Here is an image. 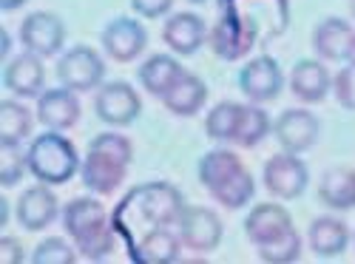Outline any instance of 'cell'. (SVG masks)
<instances>
[{
	"mask_svg": "<svg viewBox=\"0 0 355 264\" xmlns=\"http://www.w3.org/2000/svg\"><path fill=\"white\" fill-rule=\"evenodd\" d=\"M63 225L69 236L74 239V247L88 261H100L114 250V230L105 208L97 199L92 196L71 199L63 211Z\"/></svg>",
	"mask_w": 355,
	"mask_h": 264,
	"instance_id": "cell-1",
	"label": "cell"
},
{
	"mask_svg": "<svg viewBox=\"0 0 355 264\" xmlns=\"http://www.w3.org/2000/svg\"><path fill=\"white\" fill-rule=\"evenodd\" d=\"M26 157H28V173L46 185H66L83 165L74 142L60 131H46L43 137H35Z\"/></svg>",
	"mask_w": 355,
	"mask_h": 264,
	"instance_id": "cell-2",
	"label": "cell"
},
{
	"mask_svg": "<svg viewBox=\"0 0 355 264\" xmlns=\"http://www.w3.org/2000/svg\"><path fill=\"white\" fill-rule=\"evenodd\" d=\"M103 77H105V63L92 46H74L57 63V80H60L63 88H71V91H94L103 82Z\"/></svg>",
	"mask_w": 355,
	"mask_h": 264,
	"instance_id": "cell-3",
	"label": "cell"
},
{
	"mask_svg": "<svg viewBox=\"0 0 355 264\" xmlns=\"http://www.w3.org/2000/svg\"><path fill=\"white\" fill-rule=\"evenodd\" d=\"M137 199V208L139 216L151 225V227H171L176 225L180 213L185 211V199L182 193L176 191L168 182H151V185H142L131 193Z\"/></svg>",
	"mask_w": 355,
	"mask_h": 264,
	"instance_id": "cell-4",
	"label": "cell"
},
{
	"mask_svg": "<svg viewBox=\"0 0 355 264\" xmlns=\"http://www.w3.org/2000/svg\"><path fill=\"white\" fill-rule=\"evenodd\" d=\"M261 182L276 199H299L310 182V170L299 154H276L264 162Z\"/></svg>",
	"mask_w": 355,
	"mask_h": 264,
	"instance_id": "cell-5",
	"label": "cell"
},
{
	"mask_svg": "<svg viewBox=\"0 0 355 264\" xmlns=\"http://www.w3.org/2000/svg\"><path fill=\"white\" fill-rule=\"evenodd\" d=\"M176 233L188 250L211 253L222 242V219L211 208H199V204H185V211L176 219Z\"/></svg>",
	"mask_w": 355,
	"mask_h": 264,
	"instance_id": "cell-6",
	"label": "cell"
},
{
	"mask_svg": "<svg viewBox=\"0 0 355 264\" xmlns=\"http://www.w3.org/2000/svg\"><path fill=\"white\" fill-rule=\"evenodd\" d=\"M94 111H97V116L105 125L125 128V125H131L139 116L142 100H139V94L134 91L128 82L114 80V82L100 85V91L94 97Z\"/></svg>",
	"mask_w": 355,
	"mask_h": 264,
	"instance_id": "cell-7",
	"label": "cell"
},
{
	"mask_svg": "<svg viewBox=\"0 0 355 264\" xmlns=\"http://www.w3.org/2000/svg\"><path fill=\"white\" fill-rule=\"evenodd\" d=\"M20 43L37 57H54L66 43V26L51 12H32L20 23Z\"/></svg>",
	"mask_w": 355,
	"mask_h": 264,
	"instance_id": "cell-8",
	"label": "cell"
},
{
	"mask_svg": "<svg viewBox=\"0 0 355 264\" xmlns=\"http://www.w3.org/2000/svg\"><path fill=\"white\" fill-rule=\"evenodd\" d=\"M273 134L287 154H304L318 142L321 123L307 108H287L273 123Z\"/></svg>",
	"mask_w": 355,
	"mask_h": 264,
	"instance_id": "cell-9",
	"label": "cell"
},
{
	"mask_svg": "<svg viewBox=\"0 0 355 264\" xmlns=\"http://www.w3.org/2000/svg\"><path fill=\"white\" fill-rule=\"evenodd\" d=\"M284 85V74L279 69V63L268 54H259L239 71V88L245 91V97L250 103H270L282 94Z\"/></svg>",
	"mask_w": 355,
	"mask_h": 264,
	"instance_id": "cell-10",
	"label": "cell"
},
{
	"mask_svg": "<svg viewBox=\"0 0 355 264\" xmlns=\"http://www.w3.org/2000/svg\"><path fill=\"white\" fill-rule=\"evenodd\" d=\"M145 46H148V32L134 17H114L103 28V49L116 63L137 60V57L145 51Z\"/></svg>",
	"mask_w": 355,
	"mask_h": 264,
	"instance_id": "cell-11",
	"label": "cell"
},
{
	"mask_svg": "<svg viewBox=\"0 0 355 264\" xmlns=\"http://www.w3.org/2000/svg\"><path fill=\"white\" fill-rule=\"evenodd\" d=\"M125 173H128V162L116 159L114 154L97 151V148H88V154L80 165L83 185L92 193H100V196H108V193H114L116 188H120L125 182Z\"/></svg>",
	"mask_w": 355,
	"mask_h": 264,
	"instance_id": "cell-12",
	"label": "cell"
},
{
	"mask_svg": "<svg viewBox=\"0 0 355 264\" xmlns=\"http://www.w3.org/2000/svg\"><path fill=\"white\" fill-rule=\"evenodd\" d=\"M37 120L49 131H66L80 120V100L71 88H46L37 97Z\"/></svg>",
	"mask_w": 355,
	"mask_h": 264,
	"instance_id": "cell-13",
	"label": "cell"
},
{
	"mask_svg": "<svg viewBox=\"0 0 355 264\" xmlns=\"http://www.w3.org/2000/svg\"><path fill=\"white\" fill-rule=\"evenodd\" d=\"M208 37V26L205 20L193 12H180V15H171L168 23L162 26V40L173 54H182L191 57L199 51V46Z\"/></svg>",
	"mask_w": 355,
	"mask_h": 264,
	"instance_id": "cell-14",
	"label": "cell"
},
{
	"mask_svg": "<svg viewBox=\"0 0 355 264\" xmlns=\"http://www.w3.org/2000/svg\"><path fill=\"white\" fill-rule=\"evenodd\" d=\"M43 57L32 54V51H23L20 57L6 66L3 71V85L15 97H40L43 94V82H46V71H43Z\"/></svg>",
	"mask_w": 355,
	"mask_h": 264,
	"instance_id": "cell-15",
	"label": "cell"
},
{
	"mask_svg": "<svg viewBox=\"0 0 355 264\" xmlns=\"http://www.w3.org/2000/svg\"><path fill=\"white\" fill-rule=\"evenodd\" d=\"M57 211H60V204H57V196L46 188V182L23 191V196L17 199V222L32 233L49 227L57 219Z\"/></svg>",
	"mask_w": 355,
	"mask_h": 264,
	"instance_id": "cell-16",
	"label": "cell"
},
{
	"mask_svg": "<svg viewBox=\"0 0 355 264\" xmlns=\"http://www.w3.org/2000/svg\"><path fill=\"white\" fill-rule=\"evenodd\" d=\"M293 227L290 213L282 208V204H256V208L248 213L245 219V233L248 239L259 247V245H268L273 239H279L282 233H287Z\"/></svg>",
	"mask_w": 355,
	"mask_h": 264,
	"instance_id": "cell-17",
	"label": "cell"
},
{
	"mask_svg": "<svg viewBox=\"0 0 355 264\" xmlns=\"http://www.w3.org/2000/svg\"><path fill=\"white\" fill-rule=\"evenodd\" d=\"M330 85H333L330 71L324 69L321 60H299L290 74V91L307 105L321 103L330 94Z\"/></svg>",
	"mask_w": 355,
	"mask_h": 264,
	"instance_id": "cell-18",
	"label": "cell"
},
{
	"mask_svg": "<svg viewBox=\"0 0 355 264\" xmlns=\"http://www.w3.org/2000/svg\"><path fill=\"white\" fill-rule=\"evenodd\" d=\"M355 35V28L344 20V17H324L315 28H313V49L321 60H347V49L349 40Z\"/></svg>",
	"mask_w": 355,
	"mask_h": 264,
	"instance_id": "cell-19",
	"label": "cell"
},
{
	"mask_svg": "<svg viewBox=\"0 0 355 264\" xmlns=\"http://www.w3.org/2000/svg\"><path fill=\"white\" fill-rule=\"evenodd\" d=\"M205 100H208V85H205L202 77H196L191 71H182L180 80H176L165 91V97H162L165 108L171 114H176V116H193V114H199Z\"/></svg>",
	"mask_w": 355,
	"mask_h": 264,
	"instance_id": "cell-20",
	"label": "cell"
},
{
	"mask_svg": "<svg viewBox=\"0 0 355 264\" xmlns=\"http://www.w3.org/2000/svg\"><path fill=\"white\" fill-rule=\"evenodd\" d=\"M307 242H310V250L321 258H333L338 253L347 250L349 245V227L336 219V216H318L313 219L310 230H307Z\"/></svg>",
	"mask_w": 355,
	"mask_h": 264,
	"instance_id": "cell-21",
	"label": "cell"
},
{
	"mask_svg": "<svg viewBox=\"0 0 355 264\" xmlns=\"http://www.w3.org/2000/svg\"><path fill=\"white\" fill-rule=\"evenodd\" d=\"M318 199L333 211H352L355 208V168H330L324 170L318 182Z\"/></svg>",
	"mask_w": 355,
	"mask_h": 264,
	"instance_id": "cell-22",
	"label": "cell"
},
{
	"mask_svg": "<svg viewBox=\"0 0 355 264\" xmlns=\"http://www.w3.org/2000/svg\"><path fill=\"white\" fill-rule=\"evenodd\" d=\"M185 69L180 66V60L176 57H171V54H151L148 60L139 66V71H137V77H139V82H142V88L148 94H154V97H165V91L168 88L180 80V74H182Z\"/></svg>",
	"mask_w": 355,
	"mask_h": 264,
	"instance_id": "cell-23",
	"label": "cell"
},
{
	"mask_svg": "<svg viewBox=\"0 0 355 264\" xmlns=\"http://www.w3.org/2000/svg\"><path fill=\"white\" fill-rule=\"evenodd\" d=\"M180 247H182L180 233L168 227H151L137 247V258L145 264H171L180 258Z\"/></svg>",
	"mask_w": 355,
	"mask_h": 264,
	"instance_id": "cell-24",
	"label": "cell"
},
{
	"mask_svg": "<svg viewBox=\"0 0 355 264\" xmlns=\"http://www.w3.org/2000/svg\"><path fill=\"white\" fill-rule=\"evenodd\" d=\"M242 168H245L242 159L236 157L233 151H222V148L219 151H208L199 159V182H202V188L214 191Z\"/></svg>",
	"mask_w": 355,
	"mask_h": 264,
	"instance_id": "cell-25",
	"label": "cell"
},
{
	"mask_svg": "<svg viewBox=\"0 0 355 264\" xmlns=\"http://www.w3.org/2000/svg\"><path fill=\"white\" fill-rule=\"evenodd\" d=\"M242 103H233V100H222L211 108V114L205 116V134L216 142H233L236 128H239L242 120Z\"/></svg>",
	"mask_w": 355,
	"mask_h": 264,
	"instance_id": "cell-26",
	"label": "cell"
},
{
	"mask_svg": "<svg viewBox=\"0 0 355 264\" xmlns=\"http://www.w3.org/2000/svg\"><path fill=\"white\" fill-rule=\"evenodd\" d=\"M32 134V114L15 100L0 103V145H20Z\"/></svg>",
	"mask_w": 355,
	"mask_h": 264,
	"instance_id": "cell-27",
	"label": "cell"
},
{
	"mask_svg": "<svg viewBox=\"0 0 355 264\" xmlns=\"http://www.w3.org/2000/svg\"><path fill=\"white\" fill-rule=\"evenodd\" d=\"M270 116L264 108H259V103H248L242 108V120H239V128H236V137L233 142L239 148H256V145L270 134Z\"/></svg>",
	"mask_w": 355,
	"mask_h": 264,
	"instance_id": "cell-28",
	"label": "cell"
},
{
	"mask_svg": "<svg viewBox=\"0 0 355 264\" xmlns=\"http://www.w3.org/2000/svg\"><path fill=\"white\" fill-rule=\"evenodd\" d=\"M253 193H256V182H253V173H250L248 168L236 170L230 179H225L219 188L211 191V196H214L219 204H225V208H230V211L245 208V204L253 199Z\"/></svg>",
	"mask_w": 355,
	"mask_h": 264,
	"instance_id": "cell-29",
	"label": "cell"
},
{
	"mask_svg": "<svg viewBox=\"0 0 355 264\" xmlns=\"http://www.w3.org/2000/svg\"><path fill=\"white\" fill-rule=\"evenodd\" d=\"M256 250H259V258L268 261V264H290L302 256V236L295 233V227H290L279 239H273L268 245H259Z\"/></svg>",
	"mask_w": 355,
	"mask_h": 264,
	"instance_id": "cell-30",
	"label": "cell"
},
{
	"mask_svg": "<svg viewBox=\"0 0 355 264\" xmlns=\"http://www.w3.org/2000/svg\"><path fill=\"white\" fill-rule=\"evenodd\" d=\"M26 170H28V157L20 151V145H0V185L15 188Z\"/></svg>",
	"mask_w": 355,
	"mask_h": 264,
	"instance_id": "cell-31",
	"label": "cell"
},
{
	"mask_svg": "<svg viewBox=\"0 0 355 264\" xmlns=\"http://www.w3.org/2000/svg\"><path fill=\"white\" fill-rule=\"evenodd\" d=\"M32 261L35 264H74L77 261V250L60 239V236H51V239H43L35 253H32Z\"/></svg>",
	"mask_w": 355,
	"mask_h": 264,
	"instance_id": "cell-32",
	"label": "cell"
},
{
	"mask_svg": "<svg viewBox=\"0 0 355 264\" xmlns=\"http://www.w3.org/2000/svg\"><path fill=\"white\" fill-rule=\"evenodd\" d=\"M333 91H336V100H338L344 108L355 111V66H352V63H347V69H341V71L336 74Z\"/></svg>",
	"mask_w": 355,
	"mask_h": 264,
	"instance_id": "cell-33",
	"label": "cell"
},
{
	"mask_svg": "<svg viewBox=\"0 0 355 264\" xmlns=\"http://www.w3.org/2000/svg\"><path fill=\"white\" fill-rule=\"evenodd\" d=\"M171 6H173V0H131V9L148 20H157V17L168 15Z\"/></svg>",
	"mask_w": 355,
	"mask_h": 264,
	"instance_id": "cell-34",
	"label": "cell"
},
{
	"mask_svg": "<svg viewBox=\"0 0 355 264\" xmlns=\"http://www.w3.org/2000/svg\"><path fill=\"white\" fill-rule=\"evenodd\" d=\"M0 261H6V264H20L23 261V245L15 236L0 239Z\"/></svg>",
	"mask_w": 355,
	"mask_h": 264,
	"instance_id": "cell-35",
	"label": "cell"
},
{
	"mask_svg": "<svg viewBox=\"0 0 355 264\" xmlns=\"http://www.w3.org/2000/svg\"><path fill=\"white\" fill-rule=\"evenodd\" d=\"M26 3V0H0V9L3 12H15V9H20Z\"/></svg>",
	"mask_w": 355,
	"mask_h": 264,
	"instance_id": "cell-36",
	"label": "cell"
},
{
	"mask_svg": "<svg viewBox=\"0 0 355 264\" xmlns=\"http://www.w3.org/2000/svg\"><path fill=\"white\" fill-rule=\"evenodd\" d=\"M9 222V202H0V225Z\"/></svg>",
	"mask_w": 355,
	"mask_h": 264,
	"instance_id": "cell-37",
	"label": "cell"
},
{
	"mask_svg": "<svg viewBox=\"0 0 355 264\" xmlns=\"http://www.w3.org/2000/svg\"><path fill=\"white\" fill-rule=\"evenodd\" d=\"M347 63H352V66H355V35H352L349 49H347Z\"/></svg>",
	"mask_w": 355,
	"mask_h": 264,
	"instance_id": "cell-38",
	"label": "cell"
},
{
	"mask_svg": "<svg viewBox=\"0 0 355 264\" xmlns=\"http://www.w3.org/2000/svg\"><path fill=\"white\" fill-rule=\"evenodd\" d=\"M9 49H12V37H9V32H6V35H3V46H0V54L6 57V54H9Z\"/></svg>",
	"mask_w": 355,
	"mask_h": 264,
	"instance_id": "cell-39",
	"label": "cell"
},
{
	"mask_svg": "<svg viewBox=\"0 0 355 264\" xmlns=\"http://www.w3.org/2000/svg\"><path fill=\"white\" fill-rule=\"evenodd\" d=\"M347 3H349V15L355 17V0H347Z\"/></svg>",
	"mask_w": 355,
	"mask_h": 264,
	"instance_id": "cell-40",
	"label": "cell"
},
{
	"mask_svg": "<svg viewBox=\"0 0 355 264\" xmlns=\"http://www.w3.org/2000/svg\"><path fill=\"white\" fill-rule=\"evenodd\" d=\"M188 3H205V0H188Z\"/></svg>",
	"mask_w": 355,
	"mask_h": 264,
	"instance_id": "cell-41",
	"label": "cell"
}]
</instances>
